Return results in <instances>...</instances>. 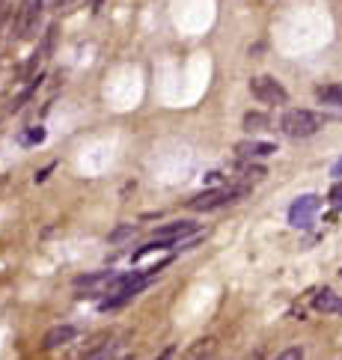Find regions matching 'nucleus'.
<instances>
[{
    "instance_id": "nucleus-2",
    "label": "nucleus",
    "mask_w": 342,
    "mask_h": 360,
    "mask_svg": "<svg viewBox=\"0 0 342 360\" xmlns=\"http://www.w3.org/2000/svg\"><path fill=\"white\" fill-rule=\"evenodd\" d=\"M250 93L262 105H286L289 102L286 86L277 78H271V74H259V78H253L250 81Z\"/></svg>"
},
{
    "instance_id": "nucleus-18",
    "label": "nucleus",
    "mask_w": 342,
    "mask_h": 360,
    "mask_svg": "<svg viewBox=\"0 0 342 360\" xmlns=\"http://www.w3.org/2000/svg\"><path fill=\"white\" fill-rule=\"evenodd\" d=\"M72 4H78V0H54V6H57V9H69Z\"/></svg>"
},
{
    "instance_id": "nucleus-1",
    "label": "nucleus",
    "mask_w": 342,
    "mask_h": 360,
    "mask_svg": "<svg viewBox=\"0 0 342 360\" xmlns=\"http://www.w3.org/2000/svg\"><path fill=\"white\" fill-rule=\"evenodd\" d=\"M319 128H324V116L315 114V110H307V107H292L280 116V131L292 140L313 138Z\"/></svg>"
},
{
    "instance_id": "nucleus-23",
    "label": "nucleus",
    "mask_w": 342,
    "mask_h": 360,
    "mask_svg": "<svg viewBox=\"0 0 342 360\" xmlns=\"http://www.w3.org/2000/svg\"><path fill=\"white\" fill-rule=\"evenodd\" d=\"M339 277H342V271H339Z\"/></svg>"
},
{
    "instance_id": "nucleus-5",
    "label": "nucleus",
    "mask_w": 342,
    "mask_h": 360,
    "mask_svg": "<svg viewBox=\"0 0 342 360\" xmlns=\"http://www.w3.org/2000/svg\"><path fill=\"white\" fill-rule=\"evenodd\" d=\"M74 337H78V328H74V325H54V328L45 333L42 345H45L48 352H54V349H63V345L74 342Z\"/></svg>"
},
{
    "instance_id": "nucleus-17",
    "label": "nucleus",
    "mask_w": 342,
    "mask_h": 360,
    "mask_svg": "<svg viewBox=\"0 0 342 360\" xmlns=\"http://www.w3.org/2000/svg\"><path fill=\"white\" fill-rule=\"evenodd\" d=\"M244 176H250V179H262V176H265V170H262V167H247V170H244Z\"/></svg>"
},
{
    "instance_id": "nucleus-19",
    "label": "nucleus",
    "mask_w": 342,
    "mask_h": 360,
    "mask_svg": "<svg viewBox=\"0 0 342 360\" xmlns=\"http://www.w3.org/2000/svg\"><path fill=\"white\" fill-rule=\"evenodd\" d=\"M51 170H54V164H51V167H45L42 173H36V182H45V179H48V173H51Z\"/></svg>"
},
{
    "instance_id": "nucleus-9",
    "label": "nucleus",
    "mask_w": 342,
    "mask_h": 360,
    "mask_svg": "<svg viewBox=\"0 0 342 360\" xmlns=\"http://www.w3.org/2000/svg\"><path fill=\"white\" fill-rule=\"evenodd\" d=\"M113 280V271H93V274H81L78 280H74V286L78 289H96V286H107V283Z\"/></svg>"
},
{
    "instance_id": "nucleus-10",
    "label": "nucleus",
    "mask_w": 342,
    "mask_h": 360,
    "mask_svg": "<svg viewBox=\"0 0 342 360\" xmlns=\"http://www.w3.org/2000/svg\"><path fill=\"white\" fill-rule=\"evenodd\" d=\"M322 105H331V107H342V86L339 84H331V86H319L315 90Z\"/></svg>"
},
{
    "instance_id": "nucleus-21",
    "label": "nucleus",
    "mask_w": 342,
    "mask_h": 360,
    "mask_svg": "<svg viewBox=\"0 0 342 360\" xmlns=\"http://www.w3.org/2000/svg\"><path fill=\"white\" fill-rule=\"evenodd\" d=\"M101 9V0H93V12H98Z\"/></svg>"
},
{
    "instance_id": "nucleus-14",
    "label": "nucleus",
    "mask_w": 342,
    "mask_h": 360,
    "mask_svg": "<svg viewBox=\"0 0 342 360\" xmlns=\"http://www.w3.org/2000/svg\"><path fill=\"white\" fill-rule=\"evenodd\" d=\"M45 140V128H33L27 134H21V143L24 146H30V143H42Z\"/></svg>"
},
{
    "instance_id": "nucleus-11",
    "label": "nucleus",
    "mask_w": 342,
    "mask_h": 360,
    "mask_svg": "<svg viewBox=\"0 0 342 360\" xmlns=\"http://www.w3.org/2000/svg\"><path fill=\"white\" fill-rule=\"evenodd\" d=\"M268 126H271V119L265 116V114H253V110H250V114H244V128L247 131H262V128H268Z\"/></svg>"
},
{
    "instance_id": "nucleus-16",
    "label": "nucleus",
    "mask_w": 342,
    "mask_h": 360,
    "mask_svg": "<svg viewBox=\"0 0 342 360\" xmlns=\"http://www.w3.org/2000/svg\"><path fill=\"white\" fill-rule=\"evenodd\" d=\"M280 357H283V360H295V357H303V349H286Z\"/></svg>"
},
{
    "instance_id": "nucleus-12",
    "label": "nucleus",
    "mask_w": 342,
    "mask_h": 360,
    "mask_svg": "<svg viewBox=\"0 0 342 360\" xmlns=\"http://www.w3.org/2000/svg\"><path fill=\"white\" fill-rule=\"evenodd\" d=\"M206 354H214V340H199L197 345H191L188 349V357H206Z\"/></svg>"
},
{
    "instance_id": "nucleus-15",
    "label": "nucleus",
    "mask_w": 342,
    "mask_h": 360,
    "mask_svg": "<svg viewBox=\"0 0 342 360\" xmlns=\"http://www.w3.org/2000/svg\"><path fill=\"white\" fill-rule=\"evenodd\" d=\"M327 200H331V206H334V208H342V182H336V185H334L331 194H327Z\"/></svg>"
},
{
    "instance_id": "nucleus-20",
    "label": "nucleus",
    "mask_w": 342,
    "mask_h": 360,
    "mask_svg": "<svg viewBox=\"0 0 342 360\" xmlns=\"http://www.w3.org/2000/svg\"><path fill=\"white\" fill-rule=\"evenodd\" d=\"M334 176H342V158H339L336 164H334Z\"/></svg>"
},
{
    "instance_id": "nucleus-3",
    "label": "nucleus",
    "mask_w": 342,
    "mask_h": 360,
    "mask_svg": "<svg viewBox=\"0 0 342 360\" xmlns=\"http://www.w3.org/2000/svg\"><path fill=\"white\" fill-rule=\"evenodd\" d=\"M319 208H322V196L303 194V196H298L292 206H289V223H292L295 229H310L313 218L319 215Z\"/></svg>"
},
{
    "instance_id": "nucleus-22",
    "label": "nucleus",
    "mask_w": 342,
    "mask_h": 360,
    "mask_svg": "<svg viewBox=\"0 0 342 360\" xmlns=\"http://www.w3.org/2000/svg\"><path fill=\"white\" fill-rule=\"evenodd\" d=\"M0 18H4V9H0Z\"/></svg>"
},
{
    "instance_id": "nucleus-7",
    "label": "nucleus",
    "mask_w": 342,
    "mask_h": 360,
    "mask_svg": "<svg viewBox=\"0 0 342 360\" xmlns=\"http://www.w3.org/2000/svg\"><path fill=\"white\" fill-rule=\"evenodd\" d=\"M191 232H197V223H191V220H173V223H167V227L158 229V239L179 241V239H185V235H191Z\"/></svg>"
},
{
    "instance_id": "nucleus-4",
    "label": "nucleus",
    "mask_w": 342,
    "mask_h": 360,
    "mask_svg": "<svg viewBox=\"0 0 342 360\" xmlns=\"http://www.w3.org/2000/svg\"><path fill=\"white\" fill-rule=\"evenodd\" d=\"M238 194H242L238 188H235V191H206V194L194 196V200L188 203V206H191L194 212H211V208H221L223 203H232Z\"/></svg>"
},
{
    "instance_id": "nucleus-13",
    "label": "nucleus",
    "mask_w": 342,
    "mask_h": 360,
    "mask_svg": "<svg viewBox=\"0 0 342 360\" xmlns=\"http://www.w3.org/2000/svg\"><path fill=\"white\" fill-rule=\"evenodd\" d=\"M129 235H134V223H129V227H119V229H113V232L107 235V241H110V244H117V241H122V239H129Z\"/></svg>"
},
{
    "instance_id": "nucleus-6",
    "label": "nucleus",
    "mask_w": 342,
    "mask_h": 360,
    "mask_svg": "<svg viewBox=\"0 0 342 360\" xmlns=\"http://www.w3.org/2000/svg\"><path fill=\"white\" fill-rule=\"evenodd\" d=\"M235 152L242 158H268L277 152V146L268 143V140H242L235 146Z\"/></svg>"
},
{
    "instance_id": "nucleus-8",
    "label": "nucleus",
    "mask_w": 342,
    "mask_h": 360,
    "mask_svg": "<svg viewBox=\"0 0 342 360\" xmlns=\"http://www.w3.org/2000/svg\"><path fill=\"white\" fill-rule=\"evenodd\" d=\"M313 307L319 309V313H339L342 316V301H339V295L331 292V289H322L319 295L313 298Z\"/></svg>"
}]
</instances>
